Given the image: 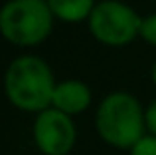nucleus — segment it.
<instances>
[{
	"label": "nucleus",
	"instance_id": "nucleus-4",
	"mask_svg": "<svg viewBox=\"0 0 156 155\" xmlns=\"http://www.w3.org/2000/svg\"><path fill=\"white\" fill-rule=\"evenodd\" d=\"M89 24L97 40L111 46H121L140 32L142 20L121 2H101L93 8Z\"/></svg>",
	"mask_w": 156,
	"mask_h": 155
},
{
	"label": "nucleus",
	"instance_id": "nucleus-8",
	"mask_svg": "<svg viewBox=\"0 0 156 155\" xmlns=\"http://www.w3.org/2000/svg\"><path fill=\"white\" fill-rule=\"evenodd\" d=\"M140 34H142V38H144L146 42H150V44L156 46V14H152V16H148V18L142 20Z\"/></svg>",
	"mask_w": 156,
	"mask_h": 155
},
{
	"label": "nucleus",
	"instance_id": "nucleus-7",
	"mask_svg": "<svg viewBox=\"0 0 156 155\" xmlns=\"http://www.w3.org/2000/svg\"><path fill=\"white\" fill-rule=\"evenodd\" d=\"M48 4L55 16L69 22L83 20L93 12V0H48Z\"/></svg>",
	"mask_w": 156,
	"mask_h": 155
},
{
	"label": "nucleus",
	"instance_id": "nucleus-5",
	"mask_svg": "<svg viewBox=\"0 0 156 155\" xmlns=\"http://www.w3.org/2000/svg\"><path fill=\"white\" fill-rule=\"evenodd\" d=\"M34 137L46 155H65L75 141V129L59 109H44L36 119Z\"/></svg>",
	"mask_w": 156,
	"mask_h": 155
},
{
	"label": "nucleus",
	"instance_id": "nucleus-9",
	"mask_svg": "<svg viewBox=\"0 0 156 155\" xmlns=\"http://www.w3.org/2000/svg\"><path fill=\"white\" fill-rule=\"evenodd\" d=\"M133 155H156V137H142L133 147Z\"/></svg>",
	"mask_w": 156,
	"mask_h": 155
},
{
	"label": "nucleus",
	"instance_id": "nucleus-11",
	"mask_svg": "<svg viewBox=\"0 0 156 155\" xmlns=\"http://www.w3.org/2000/svg\"><path fill=\"white\" fill-rule=\"evenodd\" d=\"M152 78H154V84H156V66H154V72H152Z\"/></svg>",
	"mask_w": 156,
	"mask_h": 155
},
{
	"label": "nucleus",
	"instance_id": "nucleus-6",
	"mask_svg": "<svg viewBox=\"0 0 156 155\" xmlns=\"http://www.w3.org/2000/svg\"><path fill=\"white\" fill-rule=\"evenodd\" d=\"M91 101V93L79 81H63L61 85H55L51 104L63 113H79Z\"/></svg>",
	"mask_w": 156,
	"mask_h": 155
},
{
	"label": "nucleus",
	"instance_id": "nucleus-1",
	"mask_svg": "<svg viewBox=\"0 0 156 155\" xmlns=\"http://www.w3.org/2000/svg\"><path fill=\"white\" fill-rule=\"evenodd\" d=\"M6 92L10 101L26 112L46 109L53 100L51 72L40 58L24 56L10 64L6 74Z\"/></svg>",
	"mask_w": 156,
	"mask_h": 155
},
{
	"label": "nucleus",
	"instance_id": "nucleus-2",
	"mask_svg": "<svg viewBox=\"0 0 156 155\" xmlns=\"http://www.w3.org/2000/svg\"><path fill=\"white\" fill-rule=\"evenodd\" d=\"M97 127L105 141L117 147H134L142 139V112L129 93H111L97 112Z\"/></svg>",
	"mask_w": 156,
	"mask_h": 155
},
{
	"label": "nucleus",
	"instance_id": "nucleus-10",
	"mask_svg": "<svg viewBox=\"0 0 156 155\" xmlns=\"http://www.w3.org/2000/svg\"><path fill=\"white\" fill-rule=\"evenodd\" d=\"M144 121H146V125H148V129H150V131H152L154 135H156V101H154V104L148 108Z\"/></svg>",
	"mask_w": 156,
	"mask_h": 155
},
{
	"label": "nucleus",
	"instance_id": "nucleus-3",
	"mask_svg": "<svg viewBox=\"0 0 156 155\" xmlns=\"http://www.w3.org/2000/svg\"><path fill=\"white\" fill-rule=\"evenodd\" d=\"M51 14L50 4L44 0H12L2 8L0 28L10 42L30 46L50 34Z\"/></svg>",
	"mask_w": 156,
	"mask_h": 155
}]
</instances>
